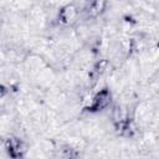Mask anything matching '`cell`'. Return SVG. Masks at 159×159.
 <instances>
[{"label":"cell","instance_id":"obj_1","mask_svg":"<svg viewBox=\"0 0 159 159\" xmlns=\"http://www.w3.org/2000/svg\"><path fill=\"white\" fill-rule=\"evenodd\" d=\"M111 101V94L108 91L103 89L93 99H92V104H91V108L92 109H102L104 108Z\"/></svg>","mask_w":159,"mask_h":159},{"label":"cell","instance_id":"obj_2","mask_svg":"<svg viewBox=\"0 0 159 159\" xmlns=\"http://www.w3.org/2000/svg\"><path fill=\"white\" fill-rule=\"evenodd\" d=\"M76 17V9L73 6H66L61 11V19L65 22H70Z\"/></svg>","mask_w":159,"mask_h":159},{"label":"cell","instance_id":"obj_3","mask_svg":"<svg viewBox=\"0 0 159 159\" xmlns=\"http://www.w3.org/2000/svg\"><path fill=\"white\" fill-rule=\"evenodd\" d=\"M102 7H103V2H99V1L92 2V4L89 5V10H88V11H89L91 15H97V14L101 12Z\"/></svg>","mask_w":159,"mask_h":159}]
</instances>
